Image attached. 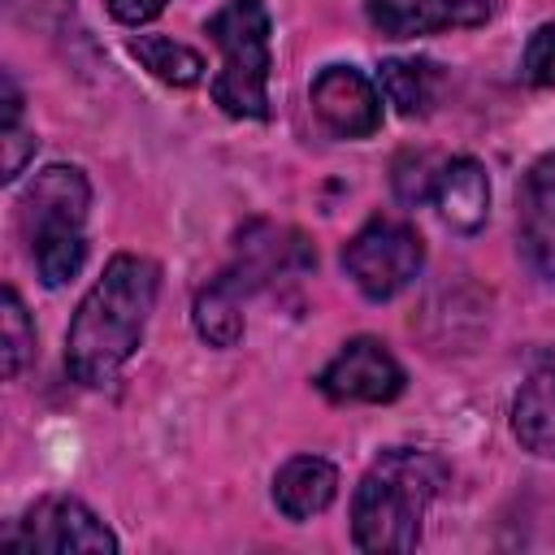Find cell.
<instances>
[{
  "label": "cell",
  "mask_w": 555,
  "mask_h": 555,
  "mask_svg": "<svg viewBox=\"0 0 555 555\" xmlns=\"http://www.w3.org/2000/svg\"><path fill=\"white\" fill-rule=\"evenodd\" d=\"M486 17H490V0H369V22L386 39L481 26Z\"/></svg>",
  "instance_id": "30bf717a"
},
{
  "label": "cell",
  "mask_w": 555,
  "mask_h": 555,
  "mask_svg": "<svg viewBox=\"0 0 555 555\" xmlns=\"http://www.w3.org/2000/svg\"><path fill=\"white\" fill-rule=\"evenodd\" d=\"M338 494V468L321 455H295L273 477V503L286 520H312L321 516Z\"/></svg>",
  "instance_id": "7c38bea8"
},
{
  "label": "cell",
  "mask_w": 555,
  "mask_h": 555,
  "mask_svg": "<svg viewBox=\"0 0 555 555\" xmlns=\"http://www.w3.org/2000/svg\"><path fill=\"white\" fill-rule=\"evenodd\" d=\"M438 169H442V165H434L425 152H403V156L395 160V169H390V186H395V195H399L403 204H425V199H434Z\"/></svg>",
  "instance_id": "d6986e66"
},
{
  "label": "cell",
  "mask_w": 555,
  "mask_h": 555,
  "mask_svg": "<svg viewBox=\"0 0 555 555\" xmlns=\"http://www.w3.org/2000/svg\"><path fill=\"white\" fill-rule=\"evenodd\" d=\"M130 56L152 74L160 78L165 87H195L204 78V56L169 35H134L130 39Z\"/></svg>",
  "instance_id": "2e32d148"
},
{
  "label": "cell",
  "mask_w": 555,
  "mask_h": 555,
  "mask_svg": "<svg viewBox=\"0 0 555 555\" xmlns=\"http://www.w3.org/2000/svg\"><path fill=\"white\" fill-rule=\"evenodd\" d=\"M35 269L43 278V286H65L69 278H78L82 260H87V238L82 234H65V238H48L39 247H30Z\"/></svg>",
  "instance_id": "ac0fdd59"
},
{
  "label": "cell",
  "mask_w": 555,
  "mask_h": 555,
  "mask_svg": "<svg viewBox=\"0 0 555 555\" xmlns=\"http://www.w3.org/2000/svg\"><path fill=\"white\" fill-rule=\"evenodd\" d=\"M516 230L525 264L555 282V152L529 165L516 195Z\"/></svg>",
  "instance_id": "9c48e42d"
},
{
  "label": "cell",
  "mask_w": 555,
  "mask_h": 555,
  "mask_svg": "<svg viewBox=\"0 0 555 555\" xmlns=\"http://www.w3.org/2000/svg\"><path fill=\"white\" fill-rule=\"evenodd\" d=\"M251 282L238 269H225L221 278H212L199 295H195V334L208 347H234L243 338V299H247Z\"/></svg>",
  "instance_id": "4fadbf2b"
},
{
  "label": "cell",
  "mask_w": 555,
  "mask_h": 555,
  "mask_svg": "<svg viewBox=\"0 0 555 555\" xmlns=\"http://www.w3.org/2000/svg\"><path fill=\"white\" fill-rule=\"evenodd\" d=\"M520 74L529 87H555V22H542L525 52H520Z\"/></svg>",
  "instance_id": "ffe728a7"
},
{
  "label": "cell",
  "mask_w": 555,
  "mask_h": 555,
  "mask_svg": "<svg viewBox=\"0 0 555 555\" xmlns=\"http://www.w3.org/2000/svg\"><path fill=\"white\" fill-rule=\"evenodd\" d=\"M512 434L525 451L555 460V369L533 373L512 403Z\"/></svg>",
  "instance_id": "5bb4252c"
},
{
  "label": "cell",
  "mask_w": 555,
  "mask_h": 555,
  "mask_svg": "<svg viewBox=\"0 0 555 555\" xmlns=\"http://www.w3.org/2000/svg\"><path fill=\"white\" fill-rule=\"evenodd\" d=\"M442 69L425 56H395L382 65V91L403 117H425L442 95Z\"/></svg>",
  "instance_id": "9a60e30c"
},
{
  "label": "cell",
  "mask_w": 555,
  "mask_h": 555,
  "mask_svg": "<svg viewBox=\"0 0 555 555\" xmlns=\"http://www.w3.org/2000/svg\"><path fill=\"white\" fill-rule=\"evenodd\" d=\"M312 113L334 139H369L382 126V95L356 65H325L312 78Z\"/></svg>",
  "instance_id": "ba28073f"
},
{
  "label": "cell",
  "mask_w": 555,
  "mask_h": 555,
  "mask_svg": "<svg viewBox=\"0 0 555 555\" xmlns=\"http://www.w3.org/2000/svg\"><path fill=\"white\" fill-rule=\"evenodd\" d=\"M447 481V464L421 447L382 451L351 494V542L360 551H416L421 520Z\"/></svg>",
  "instance_id": "7a4b0ae2"
},
{
  "label": "cell",
  "mask_w": 555,
  "mask_h": 555,
  "mask_svg": "<svg viewBox=\"0 0 555 555\" xmlns=\"http://www.w3.org/2000/svg\"><path fill=\"white\" fill-rule=\"evenodd\" d=\"M0 143H4V182H13L22 169H26V160L35 156V147H39V139L26 130V126H0Z\"/></svg>",
  "instance_id": "44dd1931"
},
{
  "label": "cell",
  "mask_w": 555,
  "mask_h": 555,
  "mask_svg": "<svg viewBox=\"0 0 555 555\" xmlns=\"http://www.w3.org/2000/svg\"><path fill=\"white\" fill-rule=\"evenodd\" d=\"M91 208V182L78 165H48L39 169L22 199H17V221L30 247L48 243V238H65V234H82Z\"/></svg>",
  "instance_id": "8992f818"
},
{
  "label": "cell",
  "mask_w": 555,
  "mask_h": 555,
  "mask_svg": "<svg viewBox=\"0 0 555 555\" xmlns=\"http://www.w3.org/2000/svg\"><path fill=\"white\" fill-rule=\"evenodd\" d=\"M408 386L399 360L382 338H351L338 347V356L317 373V390L334 403H390Z\"/></svg>",
  "instance_id": "52a82bcc"
},
{
  "label": "cell",
  "mask_w": 555,
  "mask_h": 555,
  "mask_svg": "<svg viewBox=\"0 0 555 555\" xmlns=\"http://www.w3.org/2000/svg\"><path fill=\"white\" fill-rule=\"evenodd\" d=\"M160 269L147 256L117 251L104 273L82 295L69 334H65V369L82 386H108L126 360L139 351L147 317L156 308Z\"/></svg>",
  "instance_id": "6da1fadb"
},
{
  "label": "cell",
  "mask_w": 555,
  "mask_h": 555,
  "mask_svg": "<svg viewBox=\"0 0 555 555\" xmlns=\"http://www.w3.org/2000/svg\"><path fill=\"white\" fill-rule=\"evenodd\" d=\"M221 52V74L212 82V100L238 117V121H264L269 117V74H273V48H269V9L264 0H225L208 26H204Z\"/></svg>",
  "instance_id": "3957f363"
},
{
  "label": "cell",
  "mask_w": 555,
  "mask_h": 555,
  "mask_svg": "<svg viewBox=\"0 0 555 555\" xmlns=\"http://www.w3.org/2000/svg\"><path fill=\"white\" fill-rule=\"evenodd\" d=\"M108 4V13L117 17V22H126V26H143V22H152L169 0H104Z\"/></svg>",
  "instance_id": "7402d4cb"
},
{
  "label": "cell",
  "mask_w": 555,
  "mask_h": 555,
  "mask_svg": "<svg viewBox=\"0 0 555 555\" xmlns=\"http://www.w3.org/2000/svg\"><path fill=\"white\" fill-rule=\"evenodd\" d=\"M0 351H4V377H17L26 369V360L35 356V325L30 312L22 304V295L13 286H4V304H0Z\"/></svg>",
  "instance_id": "e0dca14e"
},
{
  "label": "cell",
  "mask_w": 555,
  "mask_h": 555,
  "mask_svg": "<svg viewBox=\"0 0 555 555\" xmlns=\"http://www.w3.org/2000/svg\"><path fill=\"white\" fill-rule=\"evenodd\" d=\"M434 204L442 212V221L460 234H477L490 217V178H486V165L473 160V156H451L442 169H438V182H434Z\"/></svg>",
  "instance_id": "8fae6325"
},
{
  "label": "cell",
  "mask_w": 555,
  "mask_h": 555,
  "mask_svg": "<svg viewBox=\"0 0 555 555\" xmlns=\"http://www.w3.org/2000/svg\"><path fill=\"white\" fill-rule=\"evenodd\" d=\"M421 264H425V243L408 221H382L377 217L364 230H356L351 243L343 247L347 278L373 304L395 299L399 291H408L416 282Z\"/></svg>",
  "instance_id": "277c9868"
},
{
  "label": "cell",
  "mask_w": 555,
  "mask_h": 555,
  "mask_svg": "<svg viewBox=\"0 0 555 555\" xmlns=\"http://www.w3.org/2000/svg\"><path fill=\"white\" fill-rule=\"evenodd\" d=\"M4 546L17 551H48V555H69V551H117V538L108 525L74 494H43L39 503L26 507L22 520L4 529Z\"/></svg>",
  "instance_id": "5b68a950"
}]
</instances>
